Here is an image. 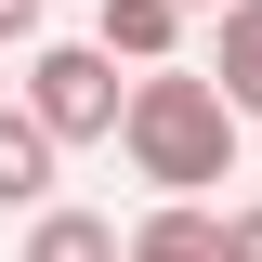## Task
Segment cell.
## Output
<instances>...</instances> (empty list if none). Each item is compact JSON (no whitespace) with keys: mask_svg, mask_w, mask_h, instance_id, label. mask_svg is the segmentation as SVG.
I'll return each instance as SVG.
<instances>
[{"mask_svg":"<svg viewBox=\"0 0 262 262\" xmlns=\"http://www.w3.org/2000/svg\"><path fill=\"white\" fill-rule=\"evenodd\" d=\"M236 92L210 79V66H144L131 79V118H118V158H131V184H158V196H210V184H236Z\"/></svg>","mask_w":262,"mask_h":262,"instance_id":"6da1fadb","label":"cell"},{"mask_svg":"<svg viewBox=\"0 0 262 262\" xmlns=\"http://www.w3.org/2000/svg\"><path fill=\"white\" fill-rule=\"evenodd\" d=\"M27 105L53 118V144H118L131 79H118L105 39H39V53H27Z\"/></svg>","mask_w":262,"mask_h":262,"instance_id":"7a4b0ae2","label":"cell"},{"mask_svg":"<svg viewBox=\"0 0 262 262\" xmlns=\"http://www.w3.org/2000/svg\"><path fill=\"white\" fill-rule=\"evenodd\" d=\"M184 27H196V0H92V39L144 79V66H184Z\"/></svg>","mask_w":262,"mask_h":262,"instance_id":"3957f363","label":"cell"},{"mask_svg":"<svg viewBox=\"0 0 262 262\" xmlns=\"http://www.w3.org/2000/svg\"><path fill=\"white\" fill-rule=\"evenodd\" d=\"M53 170H66L53 118H39V105L13 92V105H0V210H53Z\"/></svg>","mask_w":262,"mask_h":262,"instance_id":"277c9868","label":"cell"},{"mask_svg":"<svg viewBox=\"0 0 262 262\" xmlns=\"http://www.w3.org/2000/svg\"><path fill=\"white\" fill-rule=\"evenodd\" d=\"M131 262H223V210L210 196H158L131 223Z\"/></svg>","mask_w":262,"mask_h":262,"instance_id":"5b68a950","label":"cell"},{"mask_svg":"<svg viewBox=\"0 0 262 262\" xmlns=\"http://www.w3.org/2000/svg\"><path fill=\"white\" fill-rule=\"evenodd\" d=\"M27 262H131V236L79 196H53V210H27Z\"/></svg>","mask_w":262,"mask_h":262,"instance_id":"8992f818","label":"cell"},{"mask_svg":"<svg viewBox=\"0 0 262 262\" xmlns=\"http://www.w3.org/2000/svg\"><path fill=\"white\" fill-rule=\"evenodd\" d=\"M210 79L236 92V118H262V0H223L210 13Z\"/></svg>","mask_w":262,"mask_h":262,"instance_id":"52a82bcc","label":"cell"},{"mask_svg":"<svg viewBox=\"0 0 262 262\" xmlns=\"http://www.w3.org/2000/svg\"><path fill=\"white\" fill-rule=\"evenodd\" d=\"M39 13L53 0H0V53H39Z\"/></svg>","mask_w":262,"mask_h":262,"instance_id":"ba28073f","label":"cell"},{"mask_svg":"<svg viewBox=\"0 0 262 262\" xmlns=\"http://www.w3.org/2000/svg\"><path fill=\"white\" fill-rule=\"evenodd\" d=\"M223 262H262V196H249V210H223Z\"/></svg>","mask_w":262,"mask_h":262,"instance_id":"9c48e42d","label":"cell"},{"mask_svg":"<svg viewBox=\"0 0 262 262\" xmlns=\"http://www.w3.org/2000/svg\"><path fill=\"white\" fill-rule=\"evenodd\" d=\"M196 13H223V0H196Z\"/></svg>","mask_w":262,"mask_h":262,"instance_id":"30bf717a","label":"cell"}]
</instances>
